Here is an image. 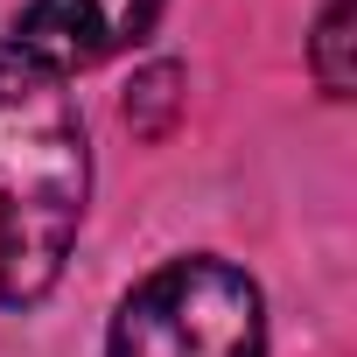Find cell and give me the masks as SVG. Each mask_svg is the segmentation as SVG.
<instances>
[{"label":"cell","instance_id":"cell-2","mask_svg":"<svg viewBox=\"0 0 357 357\" xmlns=\"http://www.w3.org/2000/svg\"><path fill=\"white\" fill-rule=\"evenodd\" d=\"M105 357H266L259 287L231 259H168L119 301Z\"/></svg>","mask_w":357,"mask_h":357},{"label":"cell","instance_id":"cell-1","mask_svg":"<svg viewBox=\"0 0 357 357\" xmlns=\"http://www.w3.org/2000/svg\"><path fill=\"white\" fill-rule=\"evenodd\" d=\"M91 197V147L56 77L0 63V301L56 287Z\"/></svg>","mask_w":357,"mask_h":357},{"label":"cell","instance_id":"cell-4","mask_svg":"<svg viewBox=\"0 0 357 357\" xmlns=\"http://www.w3.org/2000/svg\"><path fill=\"white\" fill-rule=\"evenodd\" d=\"M350 0H329L322 8V22H315V43H308V63H315V84L329 91V98H350V84H357V63H350Z\"/></svg>","mask_w":357,"mask_h":357},{"label":"cell","instance_id":"cell-5","mask_svg":"<svg viewBox=\"0 0 357 357\" xmlns=\"http://www.w3.org/2000/svg\"><path fill=\"white\" fill-rule=\"evenodd\" d=\"M175 84H183V70H175V63L140 70V77H133V91H126V119H133L140 133H161V126H168V112H175V98H183Z\"/></svg>","mask_w":357,"mask_h":357},{"label":"cell","instance_id":"cell-3","mask_svg":"<svg viewBox=\"0 0 357 357\" xmlns=\"http://www.w3.org/2000/svg\"><path fill=\"white\" fill-rule=\"evenodd\" d=\"M161 22V0H29L15 15V63L36 77L91 70L133 43H147Z\"/></svg>","mask_w":357,"mask_h":357}]
</instances>
